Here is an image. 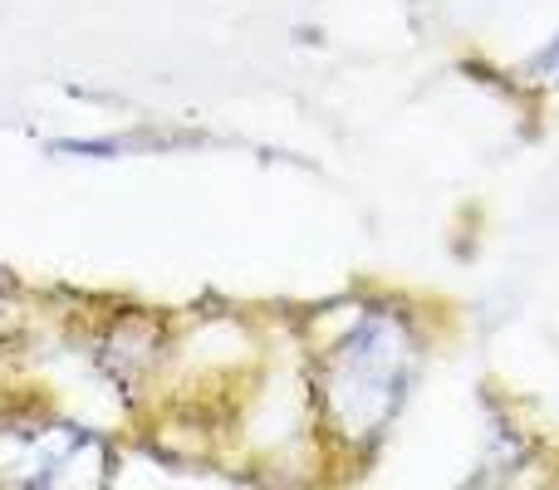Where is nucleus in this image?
I'll return each instance as SVG.
<instances>
[{"mask_svg": "<svg viewBox=\"0 0 559 490\" xmlns=\"http://www.w3.org/2000/svg\"><path fill=\"white\" fill-rule=\"evenodd\" d=\"M407 373H413V338L407 324L393 314H373L338 338V348L324 358V413L344 442H373L388 427V417L403 403Z\"/></svg>", "mask_w": 559, "mask_h": 490, "instance_id": "1", "label": "nucleus"}, {"mask_svg": "<svg viewBox=\"0 0 559 490\" xmlns=\"http://www.w3.org/2000/svg\"><path fill=\"white\" fill-rule=\"evenodd\" d=\"M540 69H555V74H559V45H555V49H550V55H545V59H540Z\"/></svg>", "mask_w": 559, "mask_h": 490, "instance_id": "3", "label": "nucleus"}, {"mask_svg": "<svg viewBox=\"0 0 559 490\" xmlns=\"http://www.w3.org/2000/svg\"><path fill=\"white\" fill-rule=\"evenodd\" d=\"M104 456L79 427H5L0 432V481L10 486H59L79 462Z\"/></svg>", "mask_w": 559, "mask_h": 490, "instance_id": "2", "label": "nucleus"}]
</instances>
